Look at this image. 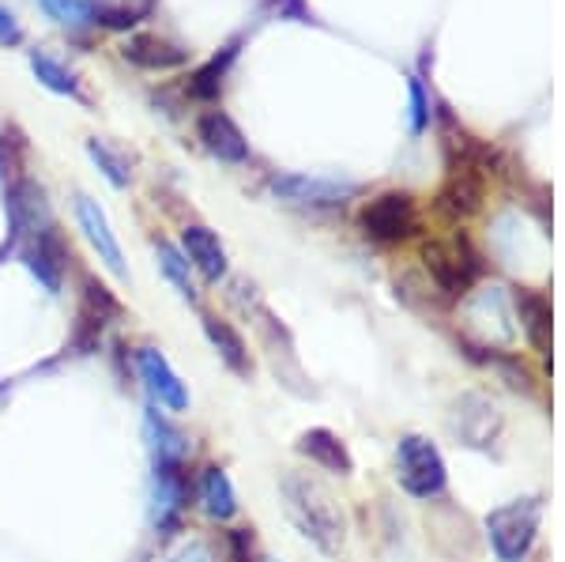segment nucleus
Returning <instances> with one entry per match:
<instances>
[{
  "mask_svg": "<svg viewBox=\"0 0 565 562\" xmlns=\"http://www.w3.org/2000/svg\"><path fill=\"white\" fill-rule=\"evenodd\" d=\"M282 506H287V518L298 524L306 540H313L324 555H335L348 540V521H343L340 502L321 479L306 473H282L279 479Z\"/></svg>",
  "mask_w": 565,
  "mask_h": 562,
  "instance_id": "f257e3e1",
  "label": "nucleus"
},
{
  "mask_svg": "<svg viewBox=\"0 0 565 562\" xmlns=\"http://www.w3.org/2000/svg\"><path fill=\"white\" fill-rule=\"evenodd\" d=\"M396 479L412 498H441L445 487H449V468H445V457L437 453V446L423 434H407L396 446Z\"/></svg>",
  "mask_w": 565,
  "mask_h": 562,
  "instance_id": "f03ea898",
  "label": "nucleus"
},
{
  "mask_svg": "<svg viewBox=\"0 0 565 562\" xmlns=\"http://www.w3.org/2000/svg\"><path fill=\"white\" fill-rule=\"evenodd\" d=\"M540 498H521V502L498 506L487 518V532L490 543H494V555L501 562H524L527 551L535 543V532H540Z\"/></svg>",
  "mask_w": 565,
  "mask_h": 562,
  "instance_id": "7ed1b4c3",
  "label": "nucleus"
},
{
  "mask_svg": "<svg viewBox=\"0 0 565 562\" xmlns=\"http://www.w3.org/2000/svg\"><path fill=\"white\" fill-rule=\"evenodd\" d=\"M359 223H362V234H366V238L392 246V242H404L418 231V208L407 193H396V189H392V193L373 197V201L362 208Z\"/></svg>",
  "mask_w": 565,
  "mask_h": 562,
  "instance_id": "20e7f679",
  "label": "nucleus"
},
{
  "mask_svg": "<svg viewBox=\"0 0 565 562\" xmlns=\"http://www.w3.org/2000/svg\"><path fill=\"white\" fill-rule=\"evenodd\" d=\"M193 495L185 476V465H151V491H148V518L154 532H174L185 513V502Z\"/></svg>",
  "mask_w": 565,
  "mask_h": 562,
  "instance_id": "39448f33",
  "label": "nucleus"
},
{
  "mask_svg": "<svg viewBox=\"0 0 565 562\" xmlns=\"http://www.w3.org/2000/svg\"><path fill=\"white\" fill-rule=\"evenodd\" d=\"M423 261H426V272L434 276V284L441 287L445 295H463L479 276V257L476 250L468 246L463 238L457 242H430L423 250Z\"/></svg>",
  "mask_w": 565,
  "mask_h": 562,
  "instance_id": "423d86ee",
  "label": "nucleus"
},
{
  "mask_svg": "<svg viewBox=\"0 0 565 562\" xmlns=\"http://www.w3.org/2000/svg\"><path fill=\"white\" fill-rule=\"evenodd\" d=\"M449 431L460 446L490 449L501 434V407L482 393H463L449 412Z\"/></svg>",
  "mask_w": 565,
  "mask_h": 562,
  "instance_id": "0eeeda50",
  "label": "nucleus"
},
{
  "mask_svg": "<svg viewBox=\"0 0 565 562\" xmlns=\"http://www.w3.org/2000/svg\"><path fill=\"white\" fill-rule=\"evenodd\" d=\"M268 189L282 204H295V208H335L354 197L351 181L306 178V174H276L268 181Z\"/></svg>",
  "mask_w": 565,
  "mask_h": 562,
  "instance_id": "6e6552de",
  "label": "nucleus"
},
{
  "mask_svg": "<svg viewBox=\"0 0 565 562\" xmlns=\"http://www.w3.org/2000/svg\"><path fill=\"white\" fill-rule=\"evenodd\" d=\"M23 265L45 287V291L61 295V287H65L68 250H65V242H61L57 226H45V231L23 238Z\"/></svg>",
  "mask_w": 565,
  "mask_h": 562,
  "instance_id": "1a4fd4ad",
  "label": "nucleus"
},
{
  "mask_svg": "<svg viewBox=\"0 0 565 562\" xmlns=\"http://www.w3.org/2000/svg\"><path fill=\"white\" fill-rule=\"evenodd\" d=\"M136 374H140L143 389L159 407H170V412H185L189 407V389L159 348H136Z\"/></svg>",
  "mask_w": 565,
  "mask_h": 562,
  "instance_id": "9d476101",
  "label": "nucleus"
},
{
  "mask_svg": "<svg viewBox=\"0 0 565 562\" xmlns=\"http://www.w3.org/2000/svg\"><path fill=\"white\" fill-rule=\"evenodd\" d=\"M76 223L84 231V238L90 242V250L98 253V261L114 272L117 279H129V268H125V257H121V246H117V234L109 226L103 204L90 201L87 193H76Z\"/></svg>",
  "mask_w": 565,
  "mask_h": 562,
  "instance_id": "9b49d317",
  "label": "nucleus"
},
{
  "mask_svg": "<svg viewBox=\"0 0 565 562\" xmlns=\"http://www.w3.org/2000/svg\"><path fill=\"white\" fill-rule=\"evenodd\" d=\"M196 136H200V144H204L207 156H215L218 162H231V167H238V162H249V144H245L242 129L223 110L200 114Z\"/></svg>",
  "mask_w": 565,
  "mask_h": 562,
  "instance_id": "f8f14e48",
  "label": "nucleus"
},
{
  "mask_svg": "<svg viewBox=\"0 0 565 562\" xmlns=\"http://www.w3.org/2000/svg\"><path fill=\"white\" fill-rule=\"evenodd\" d=\"M181 253H185L189 265L204 279H212V284H218V279L226 276V250H223V242H218V234L207 231L204 223H189L185 231H181Z\"/></svg>",
  "mask_w": 565,
  "mask_h": 562,
  "instance_id": "ddd939ff",
  "label": "nucleus"
},
{
  "mask_svg": "<svg viewBox=\"0 0 565 562\" xmlns=\"http://www.w3.org/2000/svg\"><path fill=\"white\" fill-rule=\"evenodd\" d=\"M143 442H148L151 465H185L189 438L159 412V407L143 412Z\"/></svg>",
  "mask_w": 565,
  "mask_h": 562,
  "instance_id": "4468645a",
  "label": "nucleus"
},
{
  "mask_svg": "<svg viewBox=\"0 0 565 562\" xmlns=\"http://www.w3.org/2000/svg\"><path fill=\"white\" fill-rule=\"evenodd\" d=\"M121 57L129 61V65H136V68L170 72V68L185 65L189 50H181V45L167 42V39H154V34H132V39L121 42Z\"/></svg>",
  "mask_w": 565,
  "mask_h": 562,
  "instance_id": "2eb2a0df",
  "label": "nucleus"
},
{
  "mask_svg": "<svg viewBox=\"0 0 565 562\" xmlns=\"http://www.w3.org/2000/svg\"><path fill=\"white\" fill-rule=\"evenodd\" d=\"M196 495H200V506H204V513L212 521H231L234 513H238V495H234V484L218 465L200 468Z\"/></svg>",
  "mask_w": 565,
  "mask_h": 562,
  "instance_id": "dca6fc26",
  "label": "nucleus"
},
{
  "mask_svg": "<svg viewBox=\"0 0 565 562\" xmlns=\"http://www.w3.org/2000/svg\"><path fill=\"white\" fill-rule=\"evenodd\" d=\"M298 453H302V457L313 460V465L328 468V473L351 476V468H354V460H351L348 446H343V442L335 438L332 431H324V427L306 431L302 438H298Z\"/></svg>",
  "mask_w": 565,
  "mask_h": 562,
  "instance_id": "f3484780",
  "label": "nucleus"
},
{
  "mask_svg": "<svg viewBox=\"0 0 565 562\" xmlns=\"http://www.w3.org/2000/svg\"><path fill=\"white\" fill-rule=\"evenodd\" d=\"M204 332L207 340H212V348L218 351V359L226 362V367L234 370L238 378H249L253 374V359H249V348H245V340L234 332L231 321H223V317H204Z\"/></svg>",
  "mask_w": 565,
  "mask_h": 562,
  "instance_id": "a211bd4d",
  "label": "nucleus"
},
{
  "mask_svg": "<svg viewBox=\"0 0 565 562\" xmlns=\"http://www.w3.org/2000/svg\"><path fill=\"white\" fill-rule=\"evenodd\" d=\"M154 253H159V265L167 272V279L178 287L181 298H189V303H196L200 291H196V279H193V265L185 261V253H181L174 242L167 238H154Z\"/></svg>",
  "mask_w": 565,
  "mask_h": 562,
  "instance_id": "6ab92c4d",
  "label": "nucleus"
},
{
  "mask_svg": "<svg viewBox=\"0 0 565 562\" xmlns=\"http://www.w3.org/2000/svg\"><path fill=\"white\" fill-rule=\"evenodd\" d=\"M516 314H521L527 340L540 351H546V343H551V306H546V298L532 291H516Z\"/></svg>",
  "mask_w": 565,
  "mask_h": 562,
  "instance_id": "aec40b11",
  "label": "nucleus"
},
{
  "mask_svg": "<svg viewBox=\"0 0 565 562\" xmlns=\"http://www.w3.org/2000/svg\"><path fill=\"white\" fill-rule=\"evenodd\" d=\"M31 72L39 76L42 87L57 91V95H68V98H84V91H79V79L76 72L65 68L61 61H53L45 50H31Z\"/></svg>",
  "mask_w": 565,
  "mask_h": 562,
  "instance_id": "412c9836",
  "label": "nucleus"
},
{
  "mask_svg": "<svg viewBox=\"0 0 565 562\" xmlns=\"http://www.w3.org/2000/svg\"><path fill=\"white\" fill-rule=\"evenodd\" d=\"M39 4L53 23L68 26V31H84L98 15V0H39Z\"/></svg>",
  "mask_w": 565,
  "mask_h": 562,
  "instance_id": "4be33fe9",
  "label": "nucleus"
},
{
  "mask_svg": "<svg viewBox=\"0 0 565 562\" xmlns=\"http://www.w3.org/2000/svg\"><path fill=\"white\" fill-rule=\"evenodd\" d=\"M87 156H90V162H95L98 170H103V178L109 181L114 189H125L132 181V170H129V162H125L121 156H117L114 148H109L106 140H87Z\"/></svg>",
  "mask_w": 565,
  "mask_h": 562,
  "instance_id": "5701e85b",
  "label": "nucleus"
},
{
  "mask_svg": "<svg viewBox=\"0 0 565 562\" xmlns=\"http://www.w3.org/2000/svg\"><path fill=\"white\" fill-rule=\"evenodd\" d=\"M234 61V50H226L223 57H212L204 68L189 79V95L200 98V103H215L218 91H223V76H226V65Z\"/></svg>",
  "mask_w": 565,
  "mask_h": 562,
  "instance_id": "b1692460",
  "label": "nucleus"
},
{
  "mask_svg": "<svg viewBox=\"0 0 565 562\" xmlns=\"http://www.w3.org/2000/svg\"><path fill=\"white\" fill-rule=\"evenodd\" d=\"M167 562H226V555L207 540H185Z\"/></svg>",
  "mask_w": 565,
  "mask_h": 562,
  "instance_id": "393cba45",
  "label": "nucleus"
},
{
  "mask_svg": "<svg viewBox=\"0 0 565 562\" xmlns=\"http://www.w3.org/2000/svg\"><path fill=\"white\" fill-rule=\"evenodd\" d=\"M23 42V26L15 20V12H8L4 4H0V45H20Z\"/></svg>",
  "mask_w": 565,
  "mask_h": 562,
  "instance_id": "a878e982",
  "label": "nucleus"
},
{
  "mask_svg": "<svg viewBox=\"0 0 565 562\" xmlns=\"http://www.w3.org/2000/svg\"><path fill=\"white\" fill-rule=\"evenodd\" d=\"M412 129L423 132L426 129V98H423V87L412 84Z\"/></svg>",
  "mask_w": 565,
  "mask_h": 562,
  "instance_id": "bb28decb",
  "label": "nucleus"
},
{
  "mask_svg": "<svg viewBox=\"0 0 565 562\" xmlns=\"http://www.w3.org/2000/svg\"><path fill=\"white\" fill-rule=\"evenodd\" d=\"M4 170H8V159H4V140H0V178H4Z\"/></svg>",
  "mask_w": 565,
  "mask_h": 562,
  "instance_id": "cd10ccee",
  "label": "nucleus"
},
{
  "mask_svg": "<svg viewBox=\"0 0 565 562\" xmlns=\"http://www.w3.org/2000/svg\"><path fill=\"white\" fill-rule=\"evenodd\" d=\"M0 393H4V385H0Z\"/></svg>",
  "mask_w": 565,
  "mask_h": 562,
  "instance_id": "c85d7f7f",
  "label": "nucleus"
}]
</instances>
